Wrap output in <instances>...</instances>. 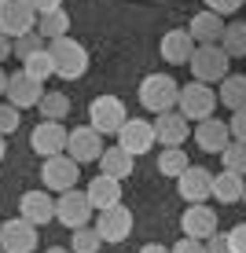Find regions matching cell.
<instances>
[{
	"mask_svg": "<svg viewBox=\"0 0 246 253\" xmlns=\"http://www.w3.org/2000/svg\"><path fill=\"white\" fill-rule=\"evenodd\" d=\"M140 107L151 110V114H169L180 107V84L169 74H147L140 81Z\"/></svg>",
	"mask_w": 246,
	"mask_h": 253,
	"instance_id": "1",
	"label": "cell"
},
{
	"mask_svg": "<svg viewBox=\"0 0 246 253\" xmlns=\"http://www.w3.org/2000/svg\"><path fill=\"white\" fill-rule=\"evenodd\" d=\"M51 59H55V74L63 77V81H77V77L89 74V51H85L81 41L74 37H59L48 44Z\"/></svg>",
	"mask_w": 246,
	"mask_h": 253,
	"instance_id": "2",
	"label": "cell"
},
{
	"mask_svg": "<svg viewBox=\"0 0 246 253\" xmlns=\"http://www.w3.org/2000/svg\"><path fill=\"white\" fill-rule=\"evenodd\" d=\"M129 121V110L118 95H96L92 107H89V125L96 128L99 136H118Z\"/></svg>",
	"mask_w": 246,
	"mask_h": 253,
	"instance_id": "3",
	"label": "cell"
},
{
	"mask_svg": "<svg viewBox=\"0 0 246 253\" xmlns=\"http://www.w3.org/2000/svg\"><path fill=\"white\" fill-rule=\"evenodd\" d=\"M37 7L30 0H0V33L4 37H26L37 30Z\"/></svg>",
	"mask_w": 246,
	"mask_h": 253,
	"instance_id": "4",
	"label": "cell"
},
{
	"mask_svg": "<svg viewBox=\"0 0 246 253\" xmlns=\"http://www.w3.org/2000/svg\"><path fill=\"white\" fill-rule=\"evenodd\" d=\"M188 66H191V77L202 81V84L224 81V77H228V51L221 44H198Z\"/></svg>",
	"mask_w": 246,
	"mask_h": 253,
	"instance_id": "5",
	"label": "cell"
},
{
	"mask_svg": "<svg viewBox=\"0 0 246 253\" xmlns=\"http://www.w3.org/2000/svg\"><path fill=\"white\" fill-rule=\"evenodd\" d=\"M217 92L209 88V84H202V81H191V84H180V114L188 118V121H206V118H213V110H217Z\"/></svg>",
	"mask_w": 246,
	"mask_h": 253,
	"instance_id": "6",
	"label": "cell"
},
{
	"mask_svg": "<svg viewBox=\"0 0 246 253\" xmlns=\"http://www.w3.org/2000/svg\"><path fill=\"white\" fill-rule=\"evenodd\" d=\"M77 165L70 154H55V158H45L41 165V184L45 191H55V195H66V191H77Z\"/></svg>",
	"mask_w": 246,
	"mask_h": 253,
	"instance_id": "7",
	"label": "cell"
},
{
	"mask_svg": "<svg viewBox=\"0 0 246 253\" xmlns=\"http://www.w3.org/2000/svg\"><path fill=\"white\" fill-rule=\"evenodd\" d=\"M92 213H96V209H92V202H89L85 191H66V195L55 198V220L63 224V228H70V231L89 228Z\"/></svg>",
	"mask_w": 246,
	"mask_h": 253,
	"instance_id": "8",
	"label": "cell"
},
{
	"mask_svg": "<svg viewBox=\"0 0 246 253\" xmlns=\"http://www.w3.org/2000/svg\"><path fill=\"white\" fill-rule=\"evenodd\" d=\"M37 242H41L37 228L30 220H22V216H11V220L0 224V250L4 253H33Z\"/></svg>",
	"mask_w": 246,
	"mask_h": 253,
	"instance_id": "9",
	"label": "cell"
},
{
	"mask_svg": "<svg viewBox=\"0 0 246 253\" xmlns=\"http://www.w3.org/2000/svg\"><path fill=\"white\" fill-rule=\"evenodd\" d=\"M70 143V128H63V121H41L30 132V147L41 154V158H55V154H66Z\"/></svg>",
	"mask_w": 246,
	"mask_h": 253,
	"instance_id": "10",
	"label": "cell"
},
{
	"mask_svg": "<svg viewBox=\"0 0 246 253\" xmlns=\"http://www.w3.org/2000/svg\"><path fill=\"white\" fill-rule=\"evenodd\" d=\"M7 103L11 107H41V99H45V81H37V77H30L26 70H15L11 77H7Z\"/></svg>",
	"mask_w": 246,
	"mask_h": 253,
	"instance_id": "11",
	"label": "cell"
},
{
	"mask_svg": "<svg viewBox=\"0 0 246 253\" xmlns=\"http://www.w3.org/2000/svg\"><path fill=\"white\" fill-rule=\"evenodd\" d=\"M103 136L96 132L92 125H81V128H70V143H66V154L74 158L77 165H89V162H99L103 158Z\"/></svg>",
	"mask_w": 246,
	"mask_h": 253,
	"instance_id": "12",
	"label": "cell"
},
{
	"mask_svg": "<svg viewBox=\"0 0 246 253\" xmlns=\"http://www.w3.org/2000/svg\"><path fill=\"white\" fill-rule=\"evenodd\" d=\"M177 191L188 206H206V198H213V172L202 169V165H191L177 180Z\"/></svg>",
	"mask_w": 246,
	"mask_h": 253,
	"instance_id": "13",
	"label": "cell"
},
{
	"mask_svg": "<svg viewBox=\"0 0 246 253\" xmlns=\"http://www.w3.org/2000/svg\"><path fill=\"white\" fill-rule=\"evenodd\" d=\"M154 143H158V136H154V121H144V118H129V121H125V128L118 132V147H125L133 158L147 154Z\"/></svg>",
	"mask_w": 246,
	"mask_h": 253,
	"instance_id": "14",
	"label": "cell"
},
{
	"mask_svg": "<svg viewBox=\"0 0 246 253\" xmlns=\"http://www.w3.org/2000/svg\"><path fill=\"white\" fill-rule=\"evenodd\" d=\"M180 228L188 239H198V242H209L217 235V209L213 206H188L180 216Z\"/></svg>",
	"mask_w": 246,
	"mask_h": 253,
	"instance_id": "15",
	"label": "cell"
},
{
	"mask_svg": "<svg viewBox=\"0 0 246 253\" xmlns=\"http://www.w3.org/2000/svg\"><path fill=\"white\" fill-rule=\"evenodd\" d=\"M96 231H99L103 242H114V246H118V242H125L129 235H133V213H129L125 206H114V209L96 216Z\"/></svg>",
	"mask_w": 246,
	"mask_h": 253,
	"instance_id": "16",
	"label": "cell"
},
{
	"mask_svg": "<svg viewBox=\"0 0 246 253\" xmlns=\"http://www.w3.org/2000/svg\"><path fill=\"white\" fill-rule=\"evenodd\" d=\"M19 216L22 220H30L33 228H41V224L55 220V198H51V191H26L19 198Z\"/></svg>",
	"mask_w": 246,
	"mask_h": 253,
	"instance_id": "17",
	"label": "cell"
},
{
	"mask_svg": "<svg viewBox=\"0 0 246 253\" xmlns=\"http://www.w3.org/2000/svg\"><path fill=\"white\" fill-rule=\"evenodd\" d=\"M195 37H191L188 30H169L162 37V44H158V55L165 59L169 66H188L191 63V55H195Z\"/></svg>",
	"mask_w": 246,
	"mask_h": 253,
	"instance_id": "18",
	"label": "cell"
},
{
	"mask_svg": "<svg viewBox=\"0 0 246 253\" xmlns=\"http://www.w3.org/2000/svg\"><path fill=\"white\" fill-rule=\"evenodd\" d=\"M191 136H195V143H198L206 154H224V147L232 143V128H228V121H221V118L198 121V128H195Z\"/></svg>",
	"mask_w": 246,
	"mask_h": 253,
	"instance_id": "19",
	"label": "cell"
},
{
	"mask_svg": "<svg viewBox=\"0 0 246 253\" xmlns=\"http://www.w3.org/2000/svg\"><path fill=\"white\" fill-rule=\"evenodd\" d=\"M85 195H89V202L96 213H107V209L114 206H121V180H114V176H92L89 180V187H85Z\"/></svg>",
	"mask_w": 246,
	"mask_h": 253,
	"instance_id": "20",
	"label": "cell"
},
{
	"mask_svg": "<svg viewBox=\"0 0 246 253\" xmlns=\"http://www.w3.org/2000/svg\"><path fill=\"white\" fill-rule=\"evenodd\" d=\"M154 136H158V147H180L191 136V125L180 110H169V114L154 118Z\"/></svg>",
	"mask_w": 246,
	"mask_h": 253,
	"instance_id": "21",
	"label": "cell"
},
{
	"mask_svg": "<svg viewBox=\"0 0 246 253\" xmlns=\"http://www.w3.org/2000/svg\"><path fill=\"white\" fill-rule=\"evenodd\" d=\"M224 19L221 15H213V11H198L195 19L188 22V33L195 37V44H221V37H224Z\"/></svg>",
	"mask_w": 246,
	"mask_h": 253,
	"instance_id": "22",
	"label": "cell"
},
{
	"mask_svg": "<svg viewBox=\"0 0 246 253\" xmlns=\"http://www.w3.org/2000/svg\"><path fill=\"white\" fill-rule=\"evenodd\" d=\"M243 195H246V180L239 176V172H213V198L221 206H232V202H243Z\"/></svg>",
	"mask_w": 246,
	"mask_h": 253,
	"instance_id": "23",
	"label": "cell"
},
{
	"mask_svg": "<svg viewBox=\"0 0 246 253\" xmlns=\"http://www.w3.org/2000/svg\"><path fill=\"white\" fill-rule=\"evenodd\" d=\"M133 165H136V158L125 151V147H107V151H103V158H99L103 176H114V180L133 176Z\"/></svg>",
	"mask_w": 246,
	"mask_h": 253,
	"instance_id": "24",
	"label": "cell"
},
{
	"mask_svg": "<svg viewBox=\"0 0 246 253\" xmlns=\"http://www.w3.org/2000/svg\"><path fill=\"white\" fill-rule=\"evenodd\" d=\"M217 99L224 103L228 110H246V74H232L221 81V92H217Z\"/></svg>",
	"mask_w": 246,
	"mask_h": 253,
	"instance_id": "25",
	"label": "cell"
},
{
	"mask_svg": "<svg viewBox=\"0 0 246 253\" xmlns=\"http://www.w3.org/2000/svg\"><path fill=\"white\" fill-rule=\"evenodd\" d=\"M191 169L188 154H184V147H162V154H158V172L169 180H180L184 172Z\"/></svg>",
	"mask_w": 246,
	"mask_h": 253,
	"instance_id": "26",
	"label": "cell"
},
{
	"mask_svg": "<svg viewBox=\"0 0 246 253\" xmlns=\"http://www.w3.org/2000/svg\"><path fill=\"white\" fill-rule=\"evenodd\" d=\"M37 33L48 41H59V37H70V15L59 7V11H48V15H41L37 19Z\"/></svg>",
	"mask_w": 246,
	"mask_h": 253,
	"instance_id": "27",
	"label": "cell"
},
{
	"mask_svg": "<svg viewBox=\"0 0 246 253\" xmlns=\"http://www.w3.org/2000/svg\"><path fill=\"white\" fill-rule=\"evenodd\" d=\"M41 118L45 121H63L66 114H70V95H63V92H45V99H41Z\"/></svg>",
	"mask_w": 246,
	"mask_h": 253,
	"instance_id": "28",
	"label": "cell"
},
{
	"mask_svg": "<svg viewBox=\"0 0 246 253\" xmlns=\"http://www.w3.org/2000/svg\"><path fill=\"white\" fill-rule=\"evenodd\" d=\"M221 48L228 51V59H243L246 55V22H232L221 37Z\"/></svg>",
	"mask_w": 246,
	"mask_h": 253,
	"instance_id": "29",
	"label": "cell"
},
{
	"mask_svg": "<svg viewBox=\"0 0 246 253\" xmlns=\"http://www.w3.org/2000/svg\"><path fill=\"white\" fill-rule=\"evenodd\" d=\"M22 70H26L30 77H37V81H48V77L55 74V59H51V51L45 48V51H37V55H30V59H26Z\"/></svg>",
	"mask_w": 246,
	"mask_h": 253,
	"instance_id": "30",
	"label": "cell"
},
{
	"mask_svg": "<svg viewBox=\"0 0 246 253\" xmlns=\"http://www.w3.org/2000/svg\"><path fill=\"white\" fill-rule=\"evenodd\" d=\"M99 246H103V239H99V231L92 228H77L74 235H70V250L74 253H99Z\"/></svg>",
	"mask_w": 246,
	"mask_h": 253,
	"instance_id": "31",
	"label": "cell"
},
{
	"mask_svg": "<svg viewBox=\"0 0 246 253\" xmlns=\"http://www.w3.org/2000/svg\"><path fill=\"white\" fill-rule=\"evenodd\" d=\"M45 48H48V41L41 37L37 30H33V33H26V37H15V51H11V55L26 63L30 55H37V51H45Z\"/></svg>",
	"mask_w": 246,
	"mask_h": 253,
	"instance_id": "32",
	"label": "cell"
},
{
	"mask_svg": "<svg viewBox=\"0 0 246 253\" xmlns=\"http://www.w3.org/2000/svg\"><path fill=\"white\" fill-rule=\"evenodd\" d=\"M221 162H224L228 172H239V176H246V143H235V139H232V143L224 147Z\"/></svg>",
	"mask_w": 246,
	"mask_h": 253,
	"instance_id": "33",
	"label": "cell"
},
{
	"mask_svg": "<svg viewBox=\"0 0 246 253\" xmlns=\"http://www.w3.org/2000/svg\"><path fill=\"white\" fill-rule=\"evenodd\" d=\"M15 128H19V107H11V103H4V107H0V136L15 132Z\"/></svg>",
	"mask_w": 246,
	"mask_h": 253,
	"instance_id": "34",
	"label": "cell"
},
{
	"mask_svg": "<svg viewBox=\"0 0 246 253\" xmlns=\"http://www.w3.org/2000/svg\"><path fill=\"white\" fill-rule=\"evenodd\" d=\"M202 4H206V11H213V15H232V11L243 7V0H202Z\"/></svg>",
	"mask_w": 246,
	"mask_h": 253,
	"instance_id": "35",
	"label": "cell"
},
{
	"mask_svg": "<svg viewBox=\"0 0 246 253\" xmlns=\"http://www.w3.org/2000/svg\"><path fill=\"white\" fill-rule=\"evenodd\" d=\"M228 246H232V253H246V224H235L228 231Z\"/></svg>",
	"mask_w": 246,
	"mask_h": 253,
	"instance_id": "36",
	"label": "cell"
},
{
	"mask_svg": "<svg viewBox=\"0 0 246 253\" xmlns=\"http://www.w3.org/2000/svg\"><path fill=\"white\" fill-rule=\"evenodd\" d=\"M228 128H232V139H235V143H246V110H235Z\"/></svg>",
	"mask_w": 246,
	"mask_h": 253,
	"instance_id": "37",
	"label": "cell"
},
{
	"mask_svg": "<svg viewBox=\"0 0 246 253\" xmlns=\"http://www.w3.org/2000/svg\"><path fill=\"white\" fill-rule=\"evenodd\" d=\"M173 253H206V242H198V239H188V235H184L180 242H173Z\"/></svg>",
	"mask_w": 246,
	"mask_h": 253,
	"instance_id": "38",
	"label": "cell"
},
{
	"mask_svg": "<svg viewBox=\"0 0 246 253\" xmlns=\"http://www.w3.org/2000/svg\"><path fill=\"white\" fill-rule=\"evenodd\" d=\"M206 253H232V246H228V235H221V231H217L213 239L206 242Z\"/></svg>",
	"mask_w": 246,
	"mask_h": 253,
	"instance_id": "39",
	"label": "cell"
},
{
	"mask_svg": "<svg viewBox=\"0 0 246 253\" xmlns=\"http://www.w3.org/2000/svg\"><path fill=\"white\" fill-rule=\"evenodd\" d=\"M33 7H37V15H48V11H59L63 7V0H30Z\"/></svg>",
	"mask_w": 246,
	"mask_h": 253,
	"instance_id": "40",
	"label": "cell"
},
{
	"mask_svg": "<svg viewBox=\"0 0 246 253\" xmlns=\"http://www.w3.org/2000/svg\"><path fill=\"white\" fill-rule=\"evenodd\" d=\"M11 51H15V41H11V37H4V33H0V63H4V59L11 55Z\"/></svg>",
	"mask_w": 246,
	"mask_h": 253,
	"instance_id": "41",
	"label": "cell"
},
{
	"mask_svg": "<svg viewBox=\"0 0 246 253\" xmlns=\"http://www.w3.org/2000/svg\"><path fill=\"white\" fill-rule=\"evenodd\" d=\"M140 253H173V250L162 246V242H147V246H140Z\"/></svg>",
	"mask_w": 246,
	"mask_h": 253,
	"instance_id": "42",
	"label": "cell"
},
{
	"mask_svg": "<svg viewBox=\"0 0 246 253\" xmlns=\"http://www.w3.org/2000/svg\"><path fill=\"white\" fill-rule=\"evenodd\" d=\"M7 77H11V74H4V70H0V95L7 92Z\"/></svg>",
	"mask_w": 246,
	"mask_h": 253,
	"instance_id": "43",
	"label": "cell"
},
{
	"mask_svg": "<svg viewBox=\"0 0 246 253\" xmlns=\"http://www.w3.org/2000/svg\"><path fill=\"white\" fill-rule=\"evenodd\" d=\"M45 253H70V250H63V246H51V250H45Z\"/></svg>",
	"mask_w": 246,
	"mask_h": 253,
	"instance_id": "44",
	"label": "cell"
},
{
	"mask_svg": "<svg viewBox=\"0 0 246 253\" xmlns=\"http://www.w3.org/2000/svg\"><path fill=\"white\" fill-rule=\"evenodd\" d=\"M0 162H4V139H0Z\"/></svg>",
	"mask_w": 246,
	"mask_h": 253,
	"instance_id": "45",
	"label": "cell"
},
{
	"mask_svg": "<svg viewBox=\"0 0 246 253\" xmlns=\"http://www.w3.org/2000/svg\"><path fill=\"white\" fill-rule=\"evenodd\" d=\"M243 206H246V195H243Z\"/></svg>",
	"mask_w": 246,
	"mask_h": 253,
	"instance_id": "46",
	"label": "cell"
},
{
	"mask_svg": "<svg viewBox=\"0 0 246 253\" xmlns=\"http://www.w3.org/2000/svg\"><path fill=\"white\" fill-rule=\"evenodd\" d=\"M0 253H4V250H0Z\"/></svg>",
	"mask_w": 246,
	"mask_h": 253,
	"instance_id": "47",
	"label": "cell"
},
{
	"mask_svg": "<svg viewBox=\"0 0 246 253\" xmlns=\"http://www.w3.org/2000/svg\"><path fill=\"white\" fill-rule=\"evenodd\" d=\"M0 139H4V136H0Z\"/></svg>",
	"mask_w": 246,
	"mask_h": 253,
	"instance_id": "48",
	"label": "cell"
}]
</instances>
